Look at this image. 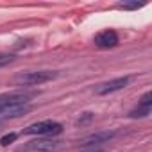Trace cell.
<instances>
[{"label":"cell","mask_w":152,"mask_h":152,"mask_svg":"<svg viewBox=\"0 0 152 152\" xmlns=\"http://www.w3.org/2000/svg\"><path fill=\"white\" fill-rule=\"evenodd\" d=\"M57 75L59 73L57 72H52V70H39V72L20 73L15 81L18 84H23V86H36V84H43V83H48V81L56 79Z\"/></svg>","instance_id":"cell-1"},{"label":"cell","mask_w":152,"mask_h":152,"mask_svg":"<svg viewBox=\"0 0 152 152\" xmlns=\"http://www.w3.org/2000/svg\"><path fill=\"white\" fill-rule=\"evenodd\" d=\"M63 132V125L56 120H43L23 129V134H38V136H56Z\"/></svg>","instance_id":"cell-2"},{"label":"cell","mask_w":152,"mask_h":152,"mask_svg":"<svg viewBox=\"0 0 152 152\" xmlns=\"http://www.w3.org/2000/svg\"><path fill=\"white\" fill-rule=\"evenodd\" d=\"M59 143L61 141L57 140H32L27 145L20 147L18 150L20 152H50V150H56Z\"/></svg>","instance_id":"cell-3"},{"label":"cell","mask_w":152,"mask_h":152,"mask_svg":"<svg viewBox=\"0 0 152 152\" xmlns=\"http://www.w3.org/2000/svg\"><path fill=\"white\" fill-rule=\"evenodd\" d=\"M129 83H131V77H129V75H125V77H118V79H113V81H107V83L97 84L93 91H95L97 95H109V93H113V91L124 90Z\"/></svg>","instance_id":"cell-4"},{"label":"cell","mask_w":152,"mask_h":152,"mask_svg":"<svg viewBox=\"0 0 152 152\" xmlns=\"http://www.w3.org/2000/svg\"><path fill=\"white\" fill-rule=\"evenodd\" d=\"M32 93H23V91H15V93H4L0 95V107L4 106H23L31 104Z\"/></svg>","instance_id":"cell-5"},{"label":"cell","mask_w":152,"mask_h":152,"mask_svg":"<svg viewBox=\"0 0 152 152\" xmlns=\"http://www.w3.org/2000/svg\"><path fill=\"white\" fill-rule=\"evenodd\" d=\"M31 111V104H23V106H4L0 107V122L2 120H9V118H18L25 113Z\"/></svg>","instance_id":"cell-6"},{"label":"cell","mask_w":152,"mask_h":152,"mask_svg":"<svg viewBox=\"0 0 152 152\" xmlns=\"http://www.w3.org/2000/svg\"><path fill=\"white\" fill-rule=\"evenodd\" d=\"M95 45L100 48H113L118 45V34L115 31H104L95 36Z\"/></svg>","instance_id":"cell-7"},{"label":"cell","mask_w":152,"mask_h":152,"mask_svg":"<svg viewBox=\"0 0 152 152\" xmlns=\"http://www.w3.org/2000/svg\"><path fill=\"white\" fill-rule=\"evenodd\" d=\"M115 136V132L111 131H104V132H97V134H90V136H86L84 140H83V145L84 147H91V145H100V143H104V141H107V140H111Z\"/></svg>","instance_id":"cell-8"},{"label":"cell","mask_w":152,"mask_h":152,"mask_svg":"<svg viewBox=\"0 0 152 152\" xmlns=\"http://www.w3.org/2000/svg\"><path fill=\"white\" fill-rule=\"evenodd\" d=\"M150 109H152V107H147V106L138 104V107H134V109L129 111V116H131V118H143V116H148V115H150Z\"/></svg>","instance_id":"cell-9"},{"label":"cell","mask_w":152,"mask_h":152,"mask_svg":"<svg viewBox=\"0 0 152 152\" xmlns=\"http://www.w3.org/2000/svg\"><path fill=\"white\" fill-rule=\"evenodd\" d=\"M16 138H18V134H16V132H9V134H6V136L0 138V145H2V147H7V145H11Z\"/></svg>","instance_id":"cell-10"},{"label":"cell","mask_w":152,"mask_h":152,"mask_svg":"<svg viewBox=\"0 0 152 152\" xmlns=\"http://www.w3.org/2000/svg\"><path fill=\"white\" fill-rule=\"evenodd\" d=\"M15 61V56L13 54H0V68L2 66H7L9 63Z\"/></svg>","instance_id":"cell-11"},{"label":"cell","mask_w":152,"mask_h":152,"mask_svg":"<svg viewBox=\"0 0 152 152\" xmlns=\"http://www.w3.org/2000/svg\"><path fill=\"white\" fill-rule=\"evenodd\" d=\"M143 4H138V2H131V4H125V2H122V4H118V7L120 9H140Z\"/></svg>","instance_id":"cell-12"},{"label":"cell","mask_w":152,"mask_h":152,"mask_svg":"<svg viewBox=\"0 0 152 152\" xmlns=\"http://www.w3.org/2000/svg\"><path fill=\"white\" fill-rule=\"evenodd\" d=\"M81 152H104V147H100V145H91V147H86V148L81 150Z\"/></svg>","instance_id":"cell-13"}]
</instances>
